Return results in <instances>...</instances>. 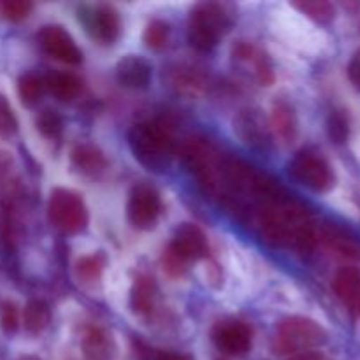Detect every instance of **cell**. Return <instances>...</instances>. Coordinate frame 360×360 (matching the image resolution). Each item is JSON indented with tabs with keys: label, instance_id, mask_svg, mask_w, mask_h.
<instances>
[{
	"label": "cell",
	"instance_id": "obj_24",
	"mask_svg": "<svg viewBox=\"0 0 360 360\" xmlns=\"http://www.w3.org/2000/svg\"><path fill=\"white\" fill-rule=\"evenodd\" d=\"M49 320H51V309L46 301L30 299L25 304L23 313H21V323L30 336H39L44 333L49 326Z\"/></svg>",
	"mask_w": 360,
	"mask_h": 360
},
{
	"label": "cell",
	"instance_id": "obj_13",
	"mask_svg": "<svg viewBox=\"0 0 360 360\" xmlns=\"http://www.w3.org/2000/svg\"><path fill=\"white\" fill-rule=\"evenodd\" d=\"M172 250L185 260L186 264L199 262V260L206 259L210 253V245H207V238L202 232V229L197 227L195 224H181L174 231L171 243H169Z\"/></svg>",
	"mask_w": 360,
	"mask_h": 360
},
{
	"label": "cell",
	"instance_id": "obj_30",
	"mask_svg": "<svg viewBox=\"0 0 360 360\" xmlns=\"http://www.w3.org/2000/svg\"><path fill=\"white\" fill-rule=\"evenodd\" d=\"M35 127L41 132V136H44L46 139H58L63 134V120L55 109L46 108L35 118Z\"/></svg>",
	"mask_w": 360,
	"mask_h": 360
},
{
	"label": "cell",
	"instance_id": "obj_15",
	"mask_svg": "<svg viewBox=\"0 0 360 360\" xmlns=\"http://www.w3.org/2000/svg\"><path fill=\"white\" fill-rule=\"evenodd\" d=\"M232 58L236 62H245L248 65H252L253 74H255L257 81H259L262 86H271L274 83V69L271 58L264 51H260L257 46L250 44L246 41L236 42L234 48H232Z\"/></svg>",
	"mask_w": 360,
	"mask_h": 360
},
{
	"label": "cell",
	"instance_id": "obj_17",
	"mask_svg": "<svg viewBox=\"0 0 360 360\" xmlns=\"http://www.w3.org/2000/svg\"><path fill=\"white\" fill-rule=\"evenodd\" d=\"M333 290L347 306L352 316H360V271L354 266L341 267L333 280Z\"/></svg>",
	"mask_w": 360,
	"mask_h": 360
},
{
	"label": "cell",
	"instance_id": "obj_28",
	"mask_svg": "<svg viewBox=\"0 0 360 360\" xmlns=\"http://www.w3.org/2000/svg\"><path fill=\"white\" fill-rule=\"evenodd\" d=\"M169 41H171V25L167 21L151 20L144 27L143 42L146 48L153 49V51H160V49L167 48Z\"/></svg>",
	"mask_w": 360,
	"mask_h": 360
},
{
	"label": "cell",
	"instance_id": "obj_27",
	"mask_svg": "<svg viewBox=\"0 0 360 360\" xmlns=\"http://www.w3.org/2000/svg\"><path fill=\"white\" fill-rule=\"evenodd\" d=\"M292 7L301 11L309 20L320 25H329L336 18V7L334 4L326 0H302V2H292Z\"/></svg>",
	"mask_w": 360,
	"mask_h": 360
},
{
	"label": "cell",
	"instance_id": "obj_34",
	"mask_svg": "<svg viewBox=\"0 0 360 360\" xmlns=\"http://www.w3.org/2000/svg\"><path fill=\"white\" fill-rule=\"evenodd\" d=\"M20 309L14 302L6 301L0 308V327H2L4 334L7 336H13V334L18 333L20 329Z\"/></svg>",
	"mask_w": 360,
	"mask_h": 360
},
{
	"label": "cell",
	"instance_id": "obj_36",
	"mask_svg": "<svg viewBox=\"0 0 360 360\" xmlns=\"http://www.w3.org/2000/svg\"><path fill=\"white\" fill-rule=\"evenodd\" d=\"M347 72H348V79H350V83L354 84L355 90L360 91V48L354 53V56H352Z\"/></svg>",
	"mask_w": 360,
	"mask_h": 360
},
{
	"label": "cell",
	"instance_id": "obj_21",
	"mask_svg": "<svg viewBox=\"0 0 360 360\" xmlns=\"http://www.w3.org/2000/svg\"><path fill=\"white\" fill-rule=\"evenodd\" d=\"M157 295L158 288L153 278L148 276V274H137L134 278L129 294V306L132 313L139 316L151 315L155 304H157Z\"/></svg>",
	"mask_w": 360,
	"mask_h": 360
},
{
	"label": "cell",
	"instance_id": "obj_29",
	"mask_svg": "<svg viewBox=\"0 0 360 360\" xmlns=\"http://www.w3.org/2000/svg\"><path fill=\"white\" fill-rule=\"evenodd\" d=\"M350 132L352 123L348 112L341 108L333 109L327 116V134H329L330 141L336 144H345L350 139Z\"/></svg>",
	"mask_w": 360,
	"mask_h": 360
},
{
	"label": "cell",
	"instance_id": "obj_20",
	"mask_svg": "<svg viewBox=\"0 0 360 360\" xmlns=\"http://www.w3.org/2000/svg\"><path fill=\"white\" fill-rule=\"evenodd\" d=\"M320 238L327 248L343 259L360 260V241L352 232L338 224H326L320 231Z\"/></svg>",
	"mask_w": 360,
	"mask_h": 360
},
{
	"label": "cell",
	"instance_id": "obj_6",
	"mask_svg": "<svg viewBox=\"0 0 360 360\" xmlns=\"http://www.w3.org/2000/svg\"><path fill=\"white\" fill-rule=\"evenodd\" d=\"M48 220L63 236H76L86 231L90 213L84 199L69 188H55L48 199Z\"/></svg>",
	"mask_w": 360,
	"mask_h": 360
},
{
	"label": "cell",
	"instance_id": "obj_25",
	"mask_svg": "<svg viewBox=\"0 0 360 360\" xmlns=\"http://www.w3.org/2000/svg\"><path fill=\"white\" fill-rule=\"evenodd\" d=\"M46 94L44 76L35 72H25L18 77V97L25 108H34Z\"/></svg>",
	"mask_w": 360,
	"mask_h": 360
},
{
	"label": "cell",
	"instance_id": "obj_31",
	"mask_svg": "<svg viewBox=\"0 0 360 360\" xmlns=\"http://www.w3.org/2000/svg\"><path fill=\"white\" fill-rule=\"evenodd\" d=\"M18 118L6 95L0 94V139H11L18 132Z\"/></svg>",
	"mask_w": 360,
	"mask_h": 360
},
{
	"label": "cell",
	"instance_id": "obj_8",
	"mask_svg": "<svg viewBox=\"0 0 360 360\" xmlns=\"http://www.w3.org/2000/svg\"><path fill=\"white\" fill-rule=\"evenodd\" d=\"M162 213V199L151 183L139 181L130 188L127 200V220L137 231H151Z\"/></svg>",
	"mask_w": 360,
	"mask_h": 360
},
{
	"label": "cell",
	"instance_id": "obj_4",
	"mask_svg": "<svg viewBox=\"0 0 360 360\" xmlns=\"http://www.w3.org/2000/svg\"><path fill=\"white\" fill-rule=\"evenodd\" d=\"M232 25L234 16L225 6L217 2L197 4L190 13L186 39L193 49L207 53L231 32Z\"/></svg>",
	"mask_w": 360,
	"mask_h": 360
},
{
	"label": "cell",
	"instance_id": "obj_10",
	"mask_svg": "<svg viewBox=\"0 0 360 360\" xmlns=\"http://www.w3.org/2000/svg\"><path fill=\"white\" fill-rule=\"evenodd\" d=\"M234 132L243 144L255 151H269L273 148V132L269 120L259 108H246L234 118Z\"/></svg>",
	"mask_w": 360,
	"mask_h": 360
},
{
	"label": "cell",
	"instance_id": "obj_16",
	"mask_svg": "<svg viewBox=\"0 0 360 360\" xmlns=\"http://www.w3.org/2000/svg\"><path fill=\"white\" fill-rule=\"evenodd\" d=\"M167 83L176 94L193 98L200 97L204 94L207 81L206 76L195 67L178 63V65H172L167 70Z\"/></svg>",
	"mask_w": 360,
	"mask_h": 360
},
{
	"label": "cell",
	"instance_id": "obj_19",
	"mask_svg": "<svg viewBox=\"0 0 360 360\" xmlns=\"http://www.w3.org/2000/svg\"><path fill=\"white\" fill-rule=\"evenodd\" d=\"M81 352L84 360H112L116 355V345L111 333L97 326H90L81 336Z\"/></svg>",
	"mask_w": 360,
	"mask_h": 360
},
{
	"label": "cell",
	"instance_id": "obj_11",
	"mask_svg": "<svg viewBox=\"0 0 360 360\" xmlns=\"http://www.w3.org/2000/svg\"><path fill=\"white\" fill-rule=\"evenodd\" d=\"M214 347L229 357H245L253 347V329L238 319L220 320L211 333Z\"/></svg>",
	"mask_w": 360,
	"mask_h": 360
},
{
	"label": "cell",
	"instance_id": "obj_39",
	"mask_svg": "<svg viewBox=\"0 0 360 360\" xmlns=\"http://www.w3.org/2000/svg\"><path fill=\"white\" fill-rule=\"evenodd\" d=\"M220 360H224V359H220Z\"/></svg>",
	"mask_w": 360,
	"mask_h": 360
},
{
	"label": "cell",
	"instance_id": "obj_9",
	"mask_svg": "<svg viewBox=\"0 0 360 360\" xmlns=\"http://www.w3.org/2000/svg\"><path fill=\"white\" fill-rule=\"evenodd\" d=\"M77 18L83 23L84 30L88 32L94 41L98 44H115L116 39L122 32V20L118 11L108 4H101L95 7H81L77 11Z\"/></svg>",
	"mask_w": 360,
	"mask_h": 360
},
{
	"label": "cell",
	"instance_id": "obj_7",
	"mask_svg": "<svg viewBox=\"0 0 360 360\" xmlns=\"http://www.w3.org/2000/svg\"><path fill=\"white\" fill-rule=\"evenodd\" d=\"M288 174L299 185L315 193H327L336 185V176L329 162L313 150H301L290 158Z\"/></svg>",
	"mask_w": 360,
	"mask_h": 360
},
{
	"label": "cell",
	"instance_id": "obj_37",
	"mask_svg": "<svg viewBox=\"0 0 360 360\" xmlns=\"http://www.w3.org/2000/svg\"><path fill=\"white\" fill-rule=\"evenodd\" d=\"M290 360H333L329 355L322 354V352H306V354L295 355Z\"/></svg>",
	"mask_w": 360,
	"mask_h": 360
},
{
	"label": "cell",
	"instance_id": "obj_23",
	"mask_svg": "<svg viewBox=\"0 0 360 360\" xmlns=\"http://www.w3.org/2000/svg\"><path fill=\"white\" fill-rule=\"evenodd\" d=\"M46 91L53 95L60 102H72L83 90V81L72 72L53 70L44 76Z\"/></svg>",
	"mask_w": 360,
	"mask_h": 360
},
{
	"label": "cell",
	"instance_id": "obj_38",
	"mask_svg": "<svg viewBox=\"0 0 360 360\" xmlns=\"http://www.w3.org/2000/svg\"><path fill=\"white\" fill-rule=\"evenodd\" d=\"M18 360H42V359L37 357V355H21Z\"/></svg>",
	"mask_w": 360,
	"mask_h": 360
},
{
	"label": "cell",
	"instance_id": "obj_1",
	"mask_svg": "<svg viewBox=\"0 0 360 360\" xmlns=\"http://www.w3.org/2000/svg\"><path fill=\"white\" fill-rule=\"evenodd\" d=\"M255 225L262 241L273 248L308 255L319 241L313 213L288 193L267 204L260 211Z\"/></svg>",
	"mask_w": 360,
	"mask_h": 360
},
{
	"label": "cell",
	"instance_id": "obj_14",
	"mask_svg": "<svg viewBox=\"0 0 360 360\" xmlns=\"http://www.w3.org/2000/svg\"><path fill=\"white\" fill-rule=\"evenodd\" d=\"M115 76L118 84L129 90H146L151 83L153 69L146 58L137 55H127L116 63Z\"/></svg>",
	"mask_w": 360,
	"mask_h": 360
},
{
	"label": "cell",
	"instance_id": "obj_32",
	"mask_svg": "<svg viewBox=\"0 0 360 360\" xmlns=\"http://www.w3.org/2000/svg\"><path fill=\"white\" fill-rule=\"evenodd\" d=\"M34 4L30 0H4L0 2V16L9 21H21L30 16Z\"/></svg>",
	"mask_w": 360,
	"mask_h": 360
},
{
	"label": "cell",
	"instance_id": "obj_33",
	"mask_svg": "<svg viewBox=\"0 0 360 360\" xmlns=\"http://www.w3.org/2000/svg\"><path fill=\"white\" fill-rule=\"evenodd\" d=\"M160 264L164 273L171 278H181L183 274L186 273V269H188V264H186L169 245L165 246L164 252H162Z\"/></svg>",
	"mask_w": 360,
	"mask_h": 360
},
{
	"label": "cell",
	"instance_id": "obj_35",
	"mask_svg": "<svg viewBox=\"0 0 360 360\" xmlns=\"http://www.w3.org/2000/svg\"><path fill=\"white\" fill-rule=\"evenodd\" d=\"M141 360H193L190 354L174 350H158V348H146L143 347L139 350Z\"/></svg>",
	"mask_w": 360,
	"mask_h": 360
},
{
	"label": "cell",
	"instance_id": "obj_2",
	"mask_svg": "<svg viewBox=\"0 0 360 360\" xmlns=\"http://www.w3.org/2000/svg\"><path fill=\"white\" fill-rule=\"evenodd\" d=\"M129 146L134 158L153 172L171 167L178 155V143L171 129L162 122H141L129 130Z\"/></svg>",
	"mask_w": 360,
	"mask_h": 360
},
{
	"label": "cell",
	"instance_id": "obj_26",
	"mask_svg": "<svg viewBox=\"0 0 360 360\" xmlns=\"http://www.w3.org/2000/svg\"><path fill=\"white\" fill-rule=\"evenodd\" d=\"M105 264H108V259H105L104 252L91 253V255H84L77 260L74 266V273L83 285H95L102 278Z\"/></svg>",
	"mask_w": 360,
	"mask_h": 360
},
{
	"label": "cell",
	"instance_id": "obj_22",
	"mask_svg": "<svg viewBox=\"0 0 360 360\" xmlns=\"http://www.w3.org/2000/svg\"><path fill=\"white\" fill-rule=\"evenodd\" d=\"M70 165L83 176H97L108 167L104 151L90 143L76 144L70 151Z\"/></svg>",
	"mask_w": 360,
	"mask_h": 360
},
{
	"label": "cell",
	"instance_id": "obj_12",
	"mask_svg": "<svg viewBox=\"0 0 360 360\" xmlns=\"http://www.w3.org/2000/svg\"><path fill=\"white\" fill-rule=\"evenodd\" d=\"M37 42L46 55L58 62L67 65H79L83 62V51L62 25H44L37 32Z\"/></svg>",
	"mask_w": 360,
	"mask_h": 360
},
{
	"label": "cell",
	"instance_id": "obj_18",
	"mask_svg": "<svg viewBox=\"0 0 360 360\" xmlns=\"http://www.w3.org/2000/svg\"><path fill=\"white\" fill-rule=\"evenodd\" d=\"M269 127L271 132L283 144L294 143L299 134V122L294 105L285 98H276L271 108Z\"/></svg>",
	"mask_w": 360,
	"mask_h": 360
},
{
	"label": "cell",
	"instance_id": "obj_5",
	"mask_svg": "<svg viewBox=\"0 0 360 360\" xmlns=\"http://www.w3.org/2000/svg\"><path fill=\"white\" fill-rule=\"evenodd\" d=\"M329 334L315 320L308 316H287L278 326L273 340V352L276 355H301L315 352L327 343Z\"/></svg>",
	"mask_w": 360,
	"mask_h": 360
},
{
	"label": "cell",
	"instance_id": "obj_3",
	"mask_svg": "<svg viewBox=\"0 0 360 360\" xmlns=\"http://www.w3.org/2000/svg\"><path fill=\"white\" fill-rule=\"evenodd\" d=\"M178 153L181 155L185 167L195 178L197 185L213 199H218L227 157H224L206 137H190L183 143Z\"/></svg>",
	"mask_w": 360,
	"mask_h": 360
}]
</instances>
